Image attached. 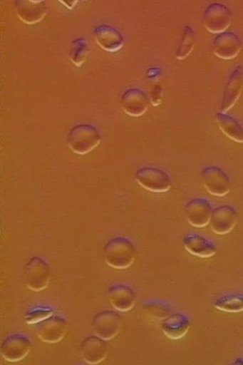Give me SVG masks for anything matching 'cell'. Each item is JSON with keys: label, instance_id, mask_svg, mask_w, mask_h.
<instances>
[{"label": "cell", "instance_id": "cell-22", "mask_svg": "<svg viewBox=\"0 0 243 365\" xmlns=\"http://www.w3.org/2000/svg\"><path fill=\"white\" fill-rule=\"evenodd\" d=\"M142 309L150 319L161 322L173 314L171 305L162 299H145L142 304Z\"/></svg>", "mask_w": 243, "mask_h": 365}, {"label": "cell", "instance_id": "cell-24", "mask_svg": "<svg viewBox=\"0 0 243 365\" xmlns=\"http://www.w3.org/2000/svg\"><path fill=\"white\" fill-rule=\"evenodd\" d=\"M91 47L85 38H78L73 41L69 49V58L76 67H81L90 55Z\"/></svg>", "mask_w": 243, "mask_h": 365}, {"label": "cell", "instance_id": "cell-6", "mask_svg": "<svg viewBox=\"0 0 243 365\" xmlns=\"http://www.w3.org/2000/svg\"><path fill=\"white\" fill-rule=\"evenodd\" d=\"M32 346V341L27 335L13 334L4 339L0 346V353L5 361L19 362L29 354Z\"/></svg>", "mask_w": 243, "mask_h": 365}, {"label": "cell", "instance_id": "cell-10", "mask_svg": "<svg viewBox=\"0 0 243 365\" xmlns=\"http://www.w3.org/2000/svg\"><path fill=\"white\" fill-rule=\"evenodd\" d=\"M214 208L209 200L202 197L190 200L185 205V216L189 225L205 227L210 225Z\"/></svg>", "mask_w": 243, "mask_h": 365}, {"label": "cell", "instance_id": "cell-23", "mask_svg": "<svg viewBox=\"0 0 243 365\" xmlns=\"http://www.w3.org/2000/svg\"><path fill=\"white\" fill-rule=\"evenodd\" d=\"M217 310L225 313H242L243 312V294H224L215 299L213 303Z\"/></svg>", "mask_w": 243, "mask_h": 365}, {"label": "cell", "instance_id": "cell-12", "mask_svg": "<svg viewBox=\"0 0 243 365\" xmlns=\"http://www.w3.org/2000/svg\"><path fill=\"white\" fill-rule=\"evenodd\" d=\"M238 219L239 212L233 205H222L213 210L210 225L213 232L223 235L232 231Z\"/></svg>", "mask_w": 243, "mask_h": 365}, {"label": "cell", "instance_id": "cell-17", "mask_svg": "<svg viewBox=\"0 0 243 365\" xmlns=\"http://www.w3.org/2000/svg\"><path fill=\"white\" fill-rule=\"evenodd\" d=\"M185 249L192 255L200 258H210L217 255V246L210 239L197 233H189L182 237Z\"/></svg>", "mask_w": 243, "mask_h": 365}, {"label": "cell", "instance_id": "cell-19", "mask_svg": "<svg viewBox=\"0 0 243 365\" xmlns=\"http://www.w3.org/2000/svg\"><path fill=\"white\" fill-rule=\"evenodd\" d=\"M109 302L118 312H128L134 308L136 296L131 287L126 284H115L108 288Z\"/></svg>", "mask_w": 243, "mask_h": 365}, {"label": "cell", "instance_id": "cell-21", "mask_svg": "<svg viewBox=\"0 0 243 365\" xmlns=\"http://www.w3.org/2000/svg\"><path fill=\"white\" fill-rule=\"evenodd\" d=\"M215 120L217 126L225 136L235 143H243V126L238 120L222 111L216 113Z\"/></svg>", "mask_w": 243, "mask_h": 365}, {"label": "cell", "instance_id": "cell-7", "mask_svg": "<svg viewBox=\"0 0 243 365\" xmlns=\"http://www.w3.org/2000/svg\"><path fill=\"white\" fill-rule=\"evenodd\" d=\"M202 21L207 31L219 34L227 31L231 25L232 14L227 6L213 3L205 10Z\"/></svg>", "mask_w": 243, "mask_h": 365}, {"label": "cell", "instance_id": "cell-25", "mask_svg": "<svg viewBox=\"0 0 243 365\" xmlns=\"http://www.w3.org/2000/svg\"><path fill=\"white\" fill-rule=\"evenodd\" d=\"M195 45V34L194 29L190 26L183 29L181 43L176 51V58L179 61L185 60L193 51Z\"/></svg>", "mask_w": 243, "mask_h": 365}, {"label": "cell", "instance_id": "cell-15", "mask_svg": "<svg viewBox=\"0 0 243 365\" xmlns=\"http://www.w3.org/2000/svg\"><path fill=\"white\" fill-rule=\"evenodd\" d=\"M150 98L140 89H130L124 92L121 97L122 108L131 117H140L145 114L150 106Z\"/></svg>", "mask_w": 243, "mask_h": 365}, {"label": "cell", "instance_id": "cell-4", "mask_svg": "<svg viewBox=\"0 0 243 365\" xmlns=\"http://www.w3.org/2000/svg\"><path fill=\"white\" fill-rule=\"evenodd\" d=\"M135 180L145 190L156 193L167 192L173 185L167 173L154 167L138 169L135 174Z\"/></svg>", "mask_w": 243, "mask_h": 365}, {"label": "cell", "instance_id": "cell-18", "mask_svg": "<svg viewBox=\"0 0 243 365\" xmlns=\"http://www.w3.org/2000/svg\"><path fill=\"white\" fill-rule=\"evenodd\" d=\"M192 327L190 317L182 313H173L161 322L162 333L171 340H180L186 336Z\"/></svg>", "mask_w": 243, "mask_h": 365}, {"label": "cell", "instance_id": "cell-28", "mask_svg": "<svg viewBox=\"0 0 243 365\" xmlns=\"http://www.w3.org/2000/svg\"><path fill=\"white\" fill-rule=\"evenodd\" d=\"M61 3L63 4L67 9H73L77 4V1H63V0H62Z\"/></svg>", "mask_w": 243, "mask_h": 365}, {"label": "cell", "instance_id": "cell-13", "mask_svg": "<svg viewBox=\"0 0 243 365\" xmlns=\"http://www.w3.org/2000/svg\"><path fill=\"white\" fill-rule=\"evenodd\" d=\"M93 37L100 48L108 52L120 51L125 44V38L122 33L108 25H99L95 27Z\"/></svg>", "mask_w": 243, "mask_h": 365}, {"label": "cell", "instance_id": "cell-2", "mask_svg": "<svg viewBox=\"0 0 243 365\" xmlns=\"http://www.w3.org/2000/svg\"><path fill=\"white\" fill-rule=\"evenodd\" d=\"M103 137L94 125L82 123L71 129L68 135V145L71 150L79 155H86L100 145Z\"/></svg>", "mask_w": 243, "mask_h": 365}, {"label": "cell", "instance_id": "cell-1", "mask_svg": "<svg viewBox=\"0 0 243 365\" xmlns=\"http://www.w3.org/2000/svg\"><path fill=\"white\" fill-rule=\"evenodd\" d=\"M103 257L105 263L111 268L126 269L135 262L138 250L131 240L117 237L105 244Z\"/></svg>", "mask_w": 243, "mask_h": 365}, {"label": "cell", "instance_id": "cell-26", "mask_svg": "<svg viewBox=\"0 0 243 365\" xmlns=\"http://www.w3.org/2000/svg\"><path fill=\"white\" fill-rule=\"evenodd\" d=\"M52 315H54V310L51 307L39 306V307L29 309L24 315V320L29 325H36V324L48 319Z\"/></svg>", "mask_w": 243, "mask_h": 365}, {"label": "cell", "instance_id": "cell-5", "mask_svg": "<svg viewBox=\"0 0 243 365\" xmlns=\"http://www.w3.org/2000/svg\"><path fill=\"white\" fill-rule=\"evenodd\" d=\"M201 178L207 192L214 197L227 196L232 187L229 175L215 165H211L201 170Z\"/></svg>", "mask_w": 243, "mask_h": 365}, {"label": "cell", "instance_id": "cell-14", "mask_svg": "<svg viewBox=\"0 0 243 365\" xmlns=\"http://www.w3.org/2000/svg\"><path fill=\"white\" fill-rule=\"evenodd\" d=\"M243 90V67L239 66L231 73L225 86L221 104L222 113H227L238 102Z\"/></svg>", "mask_w": 243, "mask_h": 365}, {"label": "cell", "instance_id": "cell-27", "mask_svg": "<svg viewBox=\"0 0 243 365\" xmlns=\"http://www.w3.org/2000/svg\"><path fill=\"white\" fill-rule=\"evenodd\" d=\"M149 96L150 102L154 107L161 105L163 99V90L161 85L157 83L154 85L150 90V96Z\"/></svg>", "mask_w": 243, "mask_h": 365}, {"label": "cell", "instance_id": "cell-16", "mask_svg": "<svg viewBox=\"0 0 243 365\" xmlns=\"http://www.w3.org/2000/svg\"><path fill=\"white\" fill-rule=\"evenodd\" d=\"M108 341L91 335L82 341L81 344V354L83 360L88 364H98L103 362L108 355Z\"/></svg>", "mask_w": 243, "mask_h": 365}, {"label": "cell", "instance_id": "cell-11", "mask_svg": "<svg viewBox=\"0 0 243 365\" xmlns=\"http://www.w3.org/2000/svg\"><path fill=\"white\" fill-rule=\"evenodd\" d=\"M242 48L240 38L233 32L225 31L217 34L212 43L213 54L225 61L233 60L238 56Z\"/></svg>", "mask_w": 243, "mask_h": 365}, {"label": "cell", "instance_id": "cell-3", "mask_svg": "<svg viewBox=\"0 0 243 365\" xmlns=\"http://www.w3.org/2000/svg\"><path fill=\"white\" fill-rule=\"evenodd\" d=\"M51 270L45 259L33 257L29 259L25 270V282L29 290L35 292L46 289L50 284Z\"/></svg>", "mask_w": 243, "mask_h": 365}, {"label": "cell", "instance_id": "cell-8", "mask_svg": "<svg viewBox=\"0 0 243 365\" xmlns=\"http://www.w3.org/2000/svg\"><path fill=\"white\" fill-rule=\"evenodd\" d=\"M122 324V317L115 311L105 310L95 315L92 327L97 336L110 341L120 332Z\"/></svg>", "mask_w": 243, "mask_h": 365}, {"label": "cell", "instance_id": "cell-29", "mask_svg": "<svg viewBox=\"0 0 243 365\" xmlns=\"http://www.w3.org/2000/svg\"><path fill=\"white\" fill-rule=\"evenodd\" d=\"M233 364H243V358L236 359Z\"/></svg>", "mask_w": 243, "mask_h": 365}, {"label": "cell", "instance_id": "cell-20", "mask_svg": "<svg viewBox=\"0 0 243 365\" xmlns=\"http://www.w3.org/2000/svg\"><path fill=\"white\" fill-rule=\"evenodd\" d=\"M16 16L24 23L31 26L43 21L47 11L46 3L33 0H19L15 4Z\"/></svg>", "mask_w": 243, "mask_h": 365}, {"label": "cell", "instance_id": "cell-9", "mask_svg": "<svg viewBox=\"0 0 243 365\" xmlns=\"http://www.w3.org/2000/svg\"><path fill=\"white\" fill-rule=\"evenodd\" d=\"M68 324L63 317L52 315L35 325V329L43 342L55 344L61 342L68 332Z\"/></svg>", "mask_w": 243, "mask_h": 365}]
</instances>
